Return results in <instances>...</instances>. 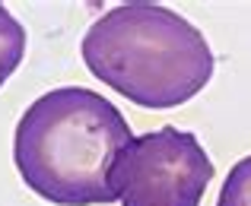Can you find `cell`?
Instances as JSON below:
<instances>
[{
    "instance_id": "cell-1",
    "label": "cell",
    "mask_w": 251,
    "mask_h": 206,
    "mask_svg": "<svg viewBox=\"0 0 251 206\" xmlns=\"http://www.w3.org/2000/svg\"><path fill=\"white\" fill-rule=\"evenodd\" d=\"M134 139L108 98L83 86L51 89L23 111L13 159L25 187L57 206L115 203L111 168Z\"/></svg>"
},
{
    "instance_id": "cell-2",
    "label": "cell",
    "mask_w": 251,
    "mask_h": 206,
    "mask_svg": "<svg viewBox=\"0 0 251 206\" xmlns=\"http://www.w3.org/2000/svg\"><path fill=\"white\" fill-rule=\"evenodd\" d=\"M80 51L96 79L153 111L191 102L213 76V51L203 32L169 6L143 0L102 13Z\"/></svg>"
},
{
    "instance_id": "cell-3",
    "label": "cell",
    "mask_w": 251,
    "mask_h": 206,
    "mask_svg": "<svg viewBox=\"0 0 251 206\" xmlns=\"http://www.w3.org/2000/svg\"><path fill=\"white\" fill-rule=\"evenodd\" d=\"M213 171V159L194 134L159 127L118 152L111 190L121 206H201Z\"/></svg>"
},
{
    "instance_id": "cell-4",
    "label": "cell",
    "mask_w": 251,
    "mask_h": 206,
    "mask_svg": "<svg viewBox=\"0 0 251 206\" xmlns=\"http://www.w3.org/2000/svg\"><path fill=\"white\" fill-rule=\"evenodd\" d=\"M25 57V29L3 3H0V86L16 73Z\"/></svg>"
},
{
    "instance_id": "cell-5",
    "label": "cell",
    "mask_w": 251,
    "mask_h": 206,
    "mask_svg": "<svg viewBox=\"0 0 251 206\" xmlns=\"http://www.w3.org/2000/svg\"><path fill=\"white\" fill-rule=\"evenodd\" d=\"M216 206H251V156L239 159L229 168Z\"/></svg>"
}]
</instances>
